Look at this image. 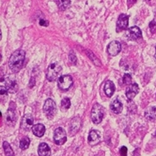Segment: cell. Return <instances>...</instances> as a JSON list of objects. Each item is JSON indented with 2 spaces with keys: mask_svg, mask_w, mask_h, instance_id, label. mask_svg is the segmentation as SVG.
<instances>
[{
  "mask_svg": "<svg viewBox=\"0 0 156 156\" xmlns=\"http://www.w3.org/2000/svg\"><path fill=\"white\" fill-rule=\"evenodd\" d=\"M25 55V52L23 49H18L11 55L9 59L8 66L12 72L16 73L22 69Z\"/></svg>",
  "mask_w": 156,
  "mask_h": 156,
  "instance_id": "6da1fadb",
  "label": "cell"
},
{
  "mask_svg": "<svg viewBox=\"0 0 156 156\" xmlns=\"http://www.w3.org/2000/svg\"><path fill=\"white\" fill-rule=\"evenodd\" d=\"M62 71V68L59 63L55 62L51 63L47 69L46 78L50 81H55L60 76Z\"/></svg>",
  "mask_w": 156,
  "mask_h": 156,
  "instance_id": "7a4b0ae2",
  "label": "cell"
},
{
  "mask_svg": "<svg viewBox=\"0 0 156 156\" xmlns=\"http://www.w3.org/2000/svg\"><path fill=\"white\" fill-rule=\"evenodd\" d=\"M18 119V114L16 109L15 103L11 102L9 107L6 113L5 121L9 126H14Z\"/></svg>",
  "mask_w": 156,
  "mask_h": 156,
  "instance_id": "3957f363",
  "label": "cell"
},
{
  "mask_svg": "<svg viewBox=\"0 0 156 156\" xmlns=\"http://www.w3.org/2000/svg\"><path fill=\"white\" fill-rule=\"evenodd\" d=\"M43 112L49 119H53L57 112V108L55 102L51 99H48L43 106Z\"/></svg>",
  "mask_w": 156,
  "mask_h": 156,
  "instance_id": "277c9868",
  "label": "cell"
},
{
  "mask_svg": "<svg viewBox=\"0 0 156 156\" xmlns=\"http://www.w3.org/2000/svg\"><path fill=\"white\" fill-rule=\"evenodd\" d=\"M104 114H105L104 108L99 104L96 103L91 110V119L93 122L96 124L101 123L102 121Z\"/></svg>",
  "mask_w": 156,
  "mask_h": 156,
  "instance_id": "5b68a950",
  "label": "cell"
},
{
  "mask_svg": "<svg viewBox=\"0 0 156 156\" xmlns=\"http://www.w3.org/2000/svg\"><path fill=\"white\" fill-rule=\"evenodd\" d=\"M53 140L55 144L58 146L63 145L66 142L67 134L63 128L58 127L55 129L53 135Z\"/></svg>",
  "mask_w": 156,
  "mask_h": 156,
  "instance_id": "8992f818",
  "label": "cell"
},
{
  "mask_svg": "<svg viewBox=\"0 0 156 156\" xmlns=\"http://www.w3.org/2000/svg\"><path fill=\"white\" fill-rule=\"evenodd\" d=\"M73 84V77L70 75L61 76L58 80V86L61 90H68Z\"/></svg>",
  "mask_w": 156,
  "mask_h": 156,
  "instance_id": "52a82bcc",
  "label": "cell"
},
{
  "mask_svg": "<svg viewBox=\"0 0 156 156\" xmlns=\"http://www.w3.org/2000/svg\"><path fill=\"white\" fill-rule=\"evenodd\" d=\"M34 119L31 114H25L21 121V127L26 131H29L33 127Z\"/></svg>",
  "mask_w": 156,
  "mask_h": 156,
  "instance_id": "ba28073f",
  "label": "cell"
},
{
  "mask_svg": "<svg viewBox=\"0 0 156 156\" xmlns=\"http://www.w3.org/2000/svg\"><path fill=\"white\" fill-rule=\"evenodd\" d=\"M129 24V16L126 14H121L116 24V31L121 32L127 29Z\"/></svg>",
  "mask_w": 156,
  "mask_h": 156,
  "instance_id": "9c48e42d",
  "label": "cell"
},
{
  "mask_svg": "<svg viewBox=\"0 0 156 156\" xmlns=\"http://www.w3.org/2000/svg\"><path fill=\"white\" fill-rule=\"evenodd\" d=\"M126 36L131 40H137L142 37L141 30L137 27H133L129 28L126 31Z\"/></svg>",
  "mask_w": 156,
  "mask_h": 156,
  "instance_id": "30bf717a",
  "label": "cell"
},
{
  "mask_svg": "<svg viewBox=\"0 0 156 156\" xmlns=\"http://www.w3.org/2000/svg\"><path fill=\"white\" fill-rule=\"evenodd\" d=\"M108 53L112 56H115L118 55L121 51V44L118 41H112L111 42L107 48Z\"/></svg>",
  "mask_w": 156,
  "mask_h": 156,
  "instance_id": "8fae6325",
  "label": "cell"
},
{
  "mask_svg": "<svg viewBox=\"0 0 156 156\" xmlns=\"http://www.w3.org/2000/svg\"><path fill=\"white\" fill-rule=\"evenodd\" d=\"M139 87L137 84L134 83L129 85L126 91V94L127 98L129 99V101H132L135 96L139 93Z\"/></svg>",
  "mask_w": 156,
  "mask_h": 156,
  "instance_id": "7c38bea8",
  "label": "cell"
},
{
  "mask_svg": "<svg viewBox=\"0 0 156 156\" xmlns=\"http://www.w3.org/2000/svg\"><path fill=\"white\" fill-rule=\"evenodd\" d=\"M81 126V121L79 117L73 118L69 124V134L71 136L75 135L79 131Z\"/></svg>",
  "mask_w": 156,
  "mask_h": 156,
  "instance_id": "4fadbf2b",
  "label": "cell"
},
{
  "mask_svg": "<svg viewBox=\"0 0 156 156\" xmlns=\"http://www.w3.org/2000/svg\"><path fill=\"white\" fill-rule=\"evenodd\" d=\"M89 144L91 146H94L98 144L101 141V135L99 131L96 130H93L89 134L87 138Z\"/></svg>",
  "mask_w": 156,
  "mask_h": 156,
  "instance_id": "5bb4252c",
  "label": "cell"
},
{
  "mask_svg": "<svg viewBox=\"0 0 156 156\" xmlns=\"http://www.w3.org/2000/svg\"><path fill=\"white\" fill-rule=\"evenodd\" d=\"M6 88L9 93H15L18 90V84L15 80L11 78H7L6 80Z\"/></svg>",
  "mask_w": 156,
  "mask_h": 156,
  "instance_id": "9a60e30c",
  "label": "cell"
},
{
  "mask_svg": "<svg viewBox=\"0 0 156 156\" xmlns=\"http://www.w3.org/2000/svg\"><path fill=\"white\" fill-rule=\"evenodd\" d=\"M37 153L40 156H50L51 154V149L46 143L43 142L38 146Z\"/></svg>",
  "mask_w": 156,
  "mask_h": 156,
  "instance_id": "2e32d148",
  "label": "cell"
},
{
  "mask_svg": "<svg viewBox=\"0 0 156 156\" xmlns=\"http://www.w3.org/2000/svg\"><path fill=\"white\" fill-rule=\"evenodd\" d=\"M32 131L34 136L38 137H41L45 133L46 128L42 124H37L32 127Z\"/></svg>",
  "mask_w": 156,
  "mask_h": 156,
  "instance_id": "e0dca14e",
  "label": "cell"
},
{
  "mask_svg": "<svg viewBox=\"0 0 156 156\" xmlns=\"http://www.w3.org/2000/svg\"><path fill=\"white\" fill-rule=\"evenodd\" d=\"M110 108L114 113L116 114H119L121 113V112L122 111V104L118 99H115L111 102L110 105Z\"/></svg>",
  "mask_w": 156,
  "mask_h": 156,
  "instance_id": "ac0fdd59",
  "label": "cell"
},
{
  "mask_svg": "<svg viewBox=\"0 0 156 156\" xmlns=\"http://www.w3.org/2000/svg\"><path fill=\"white\" fill-rule=\"evenodd\" d=\"M115 89V85L112 81L109 80L106 82L105 87H104V90H105V93L108 97L111 98L113 94L114 93Z\"/></svg>",
  "mask_w": 156,
  "mask_h": 156,
  "instance_id": "d6986e66",
  "label": "cell"
},
{
  "mask_svg": "<svg viewBox=\"0 0 156 156\" xmlns=\"http://www.w3.org/2000/svg\"><path fill=\"white\" fill-rule=\"evenodd\" d=\"M145 118L149 121L156 120V106L148 108L144 113Z\"/></svg>",
  "mask_w": 156,
  "mask_h": 156,
  "instance_id": "ffe728a7",
  "label": "cell"
},
{
  "mask_svg": "<svg viewBox=\"0 0 156 156\" xmlns=\"http://www.w3.org/2000/svg\"><path fill=\"white\" fill-rule=\"evenodd\" d=\"M3 147L6 156H15L14 152H13V151H12L10 144L8 142H6V141L3 142Z\"/></svg>",
  "mask_w": 156,
  "mask_h": 156,
  "instance_id": "44dd1931",
  "label": "cell"
},
{
  "mask_svg": "<svg viewBox=\"0 0 156 156\" xmlns=\"http://www.w3.org/2000/svg\"><path fill=\"white\" fill-rule=\"evenodd\" d=\"M71 107V101L68 98H64L61 102V109L62 111H66Z\"/></svg>",
  "mask_w": 156,
  "mask_h": 156,
  "instance_id": "7402d4cb",
  "label": "cell"
},
{
  "mask_svg": "<svg viewBox=\"0 0 156 156\" xmlns=\"http://www.w3.org/2000/svg\"><path fill=\"white\" fill-rule=\"evenodd\" d=\"M30 144V140L28 137H23L20 143V147L22 150H26L29 147Z\"/></svg>",
  "mask_w": 156,
  "mask_h": 156,
  "instance_id": "603a6c76",
  "label": "cell"
},
{
  "mask_svg": "<svg viewBox=\"0 0 156 156\" xmlns=\"http://www.w3.org/2000/svg\"><path fill=\"white\" fill-rule=\"evenodd\" d=\"M88 52H89V53H87V55L89 56V58H90V59H91V61L94 63L95 65H96V66H100L101 63V62L99 61V59L97 58L96 57V56H95L93 53H91V52H90V51L88 50Z\"/></svg>",
  "mask_w": 156,
  "mask_h": 156,
  "instance_id": "cb8c5ba5",
  "label": "cell"
},
{
  "mask_svg": "<svg viewBox=\"0 0 156 156\" xmlns=\"http://www.w3.org/2000/svg\"><path fill=\"white\" fill-rule=\"evenodd\" d=\"M122 82L124 84L131 85L132 84V76L129 74H125L122 77Z\"/></svg>",
  "mask_w": 156,
  "mask_h": 156,
  "instance_id": "d4e9b609",
  "label": "cell"
},
{
  "mask_svg": "<svg viewBox=\"0 0 156 156\" xmlns=\"http://www.w3.org/2000/svg\"><path fill=\"white\" fill-rule=\"evenodd\" d=\"M57 3H59L58 5V6L61 10H65L69 6L71 1H58L57 2Z\"/></svg>",
  "mask_w": 156,
  "mask_h": 156,
  "instance_id": "484cf974",
  "label": "cell"
},
{
  "mask_svg": "<svg viewBox=\"0 0 156 156\" xmlns=\"http://www.w3.org/2000/svg\"><path fill=\"white\" fill-rule=\"evenodd\" d=\"M149 28L152 33H154L156 31V21L155 20L152 21L149 23Z\"/></svg>",
  "mask_w": 156,
  "mask_h": 156,
  "instance_id": "4316f807",
  "label": "cell"
},
{
  "mask_svg": "<svg viewBox=\"0 0 156 156\" xmlns=\"http://www.w3.org/2000/svg\"><path fill=\"white\" fill-rule=\"evenodd\" d=\"M69 60L74 65H76V63H77V58H76V55L74 53H70L69 54Z\"/></svg>",
  "mask_w": 156,
  "mask_h": 156,
  "instance_id": "83f0119b",
  "label": "cell"
},
{
  "mask_svg": "<svg viewBox=\"0 0 156 156\" xmlns=\"http://www.w3.org/2000/svg\"><path fill=\"white\" fill-rule=\"evenodd\" d=\"M127 148L126 146H122L120 149V155L121 156H127Z\"/></svg>",
  "mask_w": 156,
  "mask_h": 156,
  "instance_id": "f1b7e54d",
  "label": "cell"
},
{
  "mask_svg": "<svg viewBox=\"0 0 156 156\" xmlns=\"http://www.w3.org/2000/svg\"><path fill=\"white\" fill-rule=\"evenodd\" d=\"M39 24H40L41 26H43V27H48L49 25V22L44 19H40Z\"/></svg>",
  "mask_w": 156,
  "mask_h": 156,
  "instance_id": "f546056e",
  "label": "cell"
},
{
  "mask_svg": "<svg viewBox=\"0 0 156 156\" xmlns=\"http://www.w3.org/2000/svg\"><path fill=\"white\" fill-rule=\"evenodd\" d=\"M7 94H8V90L6 88V87L1 86V94L3 96Z\"/></svg>",
  "mask_w": 156,
  "mask_h": 156,
  "instance_id": "4dcf8cb0",
  "label": "cell"
},
{
  "mask_svg": "<svg viewBox=\"0 0 156 156\" xmlns=\"http://www.w3.org/2000/svg\"><path fill=\"white\" fill-rule=\"evenodd\" d=\"M155 59H156V46H155Z\"/></svg>",
  "mask_w": 156,
  "mask_h": 156,
  "instance_id": "1f68e13d",
  "label": "cell"
},
{
  "mask_svg": "<svg viewBox=\"0 0 156 156\" xmlns=\"http://www.w3.org/2000/svg\"><path fill=\"white\" fill-rule=\"evenodd\" d=\"M155 136H156V132H155Z\"/></svg>",
  "mask_w": 156,
  "mask_h": 156,
  "instance_id": "d6a6232c",
  "label": "cell"
}]
</instances>
